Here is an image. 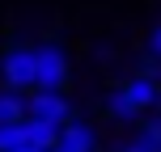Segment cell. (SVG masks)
Returning a JSON list of instances; mask_svg holds the SVG:
<instances>
[{"instance_id": "obj_12", "label": "cell", "mask_w": 161, "mask_h": 152, "mask_svg": "<svg viewBox=\"0 0 161 152\" xmlns=\"http://www.w3.org/2000/svg\"><path fill=\"white\" fill-rule=\"evenodd\" d=\"M157 114H161V97H157Z\"/></svg>"}, {"instance_id": "obj_3", "label": "cell", "mask_w": 161, "mask_h": 152, "mask_svg": "<svg viewBox=\"0 0 161 152\" xmlns=\"http://www.w3.org/2000/svg\"><path fill=\"white\" fill-rule=\"evenodd\" d=\"M30 118L64 131L68 123L76 118V110H72V102H68V93H30Z\"/></svg>"}, {"instance_id": "obj_11", "label": "cell", "mask_w": 161, "mask_h": 152, "mask_svg": "<svg viewBox=\"0 0 161 152\" xmlns=\"http://www.w3.org/2000/svg\"><path fill=\"white\" fill-rule=\"evenodd\" d=\"M21 152H42V148H21Z\"/></svg>"}, {"instance_id": "obj_9", "label": "cell", "mask_w": 161, "mask_h": 152, "mask_svg": "<svg viewBox=\"0 0 161 152\" xmlns=\"http://www.w3.org/2000/svg\"><path fill=\"white\" fill-rule=\"evenodd\" d=\"M144 51H148L153 59H161V21L148 25V34H144Z\"/></svg>"}, {"instance_id": "obj_7", "label": "cell", "mask_w": 161, "mask_h": 152, "mask_svg": "<svg viewBox=\"0 0 161 152\" xmlns=\"http://www.w3.org/2000/svg\"><path fill=\"white\" fill-rule=\"evenodd\" d=\"M30 118V93H13L0 89V127H17Z\"/></svg>"}, {"instance_id": "obj_10", "label": "cell", "mask_w": 161, "mask_h": 152, "mask_svg": "<svg viewBox=\"0 0 161 152\" xmlns=\"http://www.w3.org/2000/svg\"><path fill=\"white\" fill-rule=\"evenodd\" d=\"M136 72H144V76H153V80H161V59H153V55H144V64H140Z\"/></svg>"}, {"instance_id": "obj_8", "label": "cell", "mask_w": 161, "mask_h": 152, "mask_svg": "<svg viewBox=\"0 0 161 152\" xmlns=\"http://www.w3.org/2000/svg\"><path fill=\"white\" fill-rule=\"evenodd\" d=\"M30 148V139H25V123H17V127H0V152H21Z\"/></svg>"}, {"instance_id": "obj_2", "label": "cell", "mask_w": 161, "mask_h": 152, "mask_svg": "<svg viewBox=\"0 0 161 152\" xmlns=\"http://www.w3.org/2000/svg\"><path fill=\"white\" fill-rule=\"evenodd\" d=\"M0 89L34 93V42H8L0 51Z\"/></svg>"}, {"instance_id": "obj_5", "label": "cell", "mask_w": 161, "mask_h": 152, "mask_svg": "<svg viewBox=\"0 0 161 152\" xmlns=\"http://www.w3.org/2000/svg\"><path fill=\"white\" fill-rule=\"evenodd\" d=\"M119 85H123V93L131 97V106H136L140 114L157 110V97H161V80H153V76H144V72H131L127 80H119Z\"/></svg>"}, {"instance_id": "obj_1", "label": "cell", "mask_w": 161, "mask_h": 152, "mask_svg": "<svg viewBox=\"0 0 161 152\" xmlns=\"http://www.w3.org/2000/svg\"><path fill=\"white\" fill-rule=\"evenodd\" d=\"M72 85V55L59 38L34 42V93H68Z\"/></svg>"}, {"instance_id": "obj_6", "label": "cell", "mask_w": 161, "mask_h": 152, "mask_svg": "<svg viewBox=\"0 0 161 152\" xmlns=\"http://www.w3.org/2000/svg\"><path fill=\"white\" fill-rule=\"evenodd\" d=\"M102 114H106L110 123H127V127H140V123H144V114L131 106V97L123 93V85L106 89V97H102Z\"/></svg>"}, {"instance_id": "obj_4", "label": "cell", "mask_w": 161, "mask_h": 152, "mask_svg": "<svg viewBox=\"0 0 161 152\" xmlns=\"http://www.w3.org/2000/svg\"><path fill=\"white\" fill-rule=\"evenodd\" d=\"M51 152H97V127L85 118H72L64 131H59V144Z\"/></svg>"}]
</instances>
